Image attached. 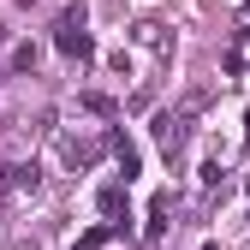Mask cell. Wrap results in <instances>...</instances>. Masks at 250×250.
I'll use <instances>...</instances> for the list:
<instances>
[{"instance_id":"cell-1","label":"cell","mask_w":250,"mask_h":250,"mask_svg":"<svg viewBox=\"0 0 250 250\" xmlns=\"http://www.w3.org/2000/svg\"><path fill=\"white\" fill-rule=\"evenodd\" d=\"M54 48L66 54V60H89V54H96V42H89V30H83V6L60 12V24H54Z\"/></svg>"},{"instance_id":"cell-2","label":"cell","mask_w":250,"mask_h":250,"mask_svg":"<svg viewBox=\"0 0 250 250\" xmlns=\"http://www.w3.org/2000/svg\"><path fill=\"white\" fill-rule=\"evenodd\" d=\"M149 131H155V143H161V149H167V161H173V155L185 149V137H191V125H185V113H155Z\"/></svg>"},{"instance_id":"cell-3","label":"cell","mask_w":250,"mask_h":250,"mask_svg":"<svg viewBox=\"0 0 250 250\" xmlns=\"http://www.w3.org/2000/svg\"><path fill=\"white\" fill-rule=\"evenodd\" d=\"M96 208L107 214V227H113V232H125V221H131V214H125V179L102 185V191H96Z\"/></svg>"},{"instance_id":"cell-4","label":"cell","mask_w":250,"mask_h":250,"mask_svg":"<svg viewBox=\"0 0 250 250\" xmlns=\"http://www.w3.org/2000/svg\"><path fill=\"white\" fill-rule=\"evenodd\" d=\"M107 149H113V161H119V179L131 185V179L143 173V155H137V143L125 137V131H107Z\"/></svg>"},{"instance_id":"cell-5","label":"cell","mask_w":250,"mask_h":250,"mask_svg":"<svg viewBox=\"0 0 250 250\" xmlns=\"http://www.w3.org/2000/svg\"><path fill=\"white\" fill-rule=\"evenodd\" d=\"M36 185H42V173H36V161H6V167H0V191H36Z\"/></svg>"},{"instance_id":"cell-6","label":"cell","mask_w":250,"mask_h":250,"mask_svg":"<svg viewBox=\"0 0 250 250\" xmlns=\"http://www.w3.org/2000/svg\"><path fill=\"white\" fill-rule=\"evenodd\" d=\"M167 214H173V191H155L149 197V227H143V238H161L167 232Z\"/></svg>"},{"instance_id":"cell-7","label":"cell","mask_w":250,"mask_h":250,"mask_svg":"<svg viewBox=\"0 0 250 250\" xmlns=\"http://www.w3.org/2000/svg\"><path fill=\"white\" fill-rule=\"evenodd\" d=\"M83 107H89V113H102V119H113V113H119V102H113V96H102V89H83Z\"/></svg>"},{"instance_id":"cell-8","label":"cell","mask_w":250,"mask_h":250,"mask_svg":"<svg viewBox=\"0 0 250 250\" xmlns=\"http://www.w3.org/2000/svg\"><path fill=\"white\" fill-rule=\"evenodd\" d=\"M36 60H42L36 42H18V48H12V72H36Z\"/></svg>"},{"instance_id":"cell-9","label":"cell","mask_w":250,"mask_h":250,"mask_svg":"<svg viewBox=\"0 0 250 250\" xmlns=\"http://www.w3.org/2000/svg\"><path fill=\"white\" fill-rule=\"evenodd\" d=\"M96 155H102V143H72V149H66V161H72V167H89Z\"/></svg>"},{"instance_id":"cell-10","label":"cell","mask_w":250,"mask_h":250,"mask_svg":"<svg viewBox=\"0 0 250 250\" xmlns=\"http://www.w3.org/2000/svg\"><path fill=\"white\" fill-rule=\"evenodd\" d=\"M107 238H113V227H89V232H83V238H78V250H102V244H107Z\"/></svg>"},{"instance_id":"cell-11","label":"cell","mask_w":250,"mask_h":250,"mask_svg":"<svg viewBox=\"0 0 250 250\" xmlns=\"http://www.w3.org/2000/svg\"><path fill=\"white\" fill-rule=\"evenodd\" d=\"M203 250H221V244H214V238H208V244H203Z\"/></svg>"},{"instance_id":"cell-12","label":"cell","mask_w":250,"mask_h":250,"mask_svg":"<svg viewBox=\"0 0 250 250\" xmlns=\"http://www.w3.org/2000/svg\"><path fill=\"white\" fill-rule=\"evenodd\" d=\"M18 6H36V0H18Z\"/></svg>"},{"instance_id":"cell-13","label":"cell","mask_w":250,"mask_h":250,"mask_svg":"<svg viewBox=\"0 0 250 250\" xmlns=\"http://www.w3.org/2000/svg\"><path fill=\"white\" fill-rule=\"evenodd\" d=\"M244 125H250V113H244Z\"/></svg>"}]
</instances>
